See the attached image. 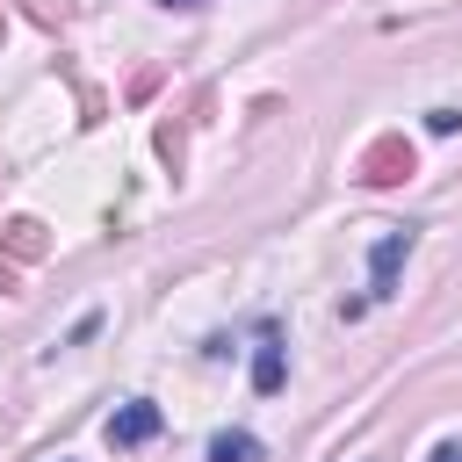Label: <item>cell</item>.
<instances>
[{"label": "cell", "instance_id": "6da1fadb", "mask_svg": "<svg viewBox=\"0 0 462 462\" xmlns=\"http://www.w3.org/2000/svg\"><path fill=\"white\" fill-rule=\"evenodd\" d=\"M404 253H411V231H383V238L368 245V296H375V303L397 296V267H404Z\"/></svg>", "mask_w": 462, "mask_h": 462}, {"label": "cell", "instance_id": "7a4b0ae2", "mask_svg": "<svg viewBox=\"0 0 462 462\" xmlns=\"http://www.w3.org/2000/svg\"><path fill=\"white\" fill-rule=\"evenodd\" d=\"M159 426H166V419H159V404H152V397H130L123 411H108V448H144Z\"/></svg>", "mask_w": 462, "mask_h": 462}, {"label": "cell", "instance_id": "3957f363", "mask_svg": "<svg viewBox=\"0 0 462 462\" xmlns=\"http://www.w3.org/2000/svg\"><path fill=\"white\" fill-rule=\"evenodd\" d=\"M404 173H411V144H404V137H375V144L361 152V180L390 188V180H404Z\"/></svg>", "mask_w": 462, "mask_h": 462}, {"label": "cell", "instance_id": "277c9868", "mask_svg": "<svg viewBox=\"0 0 462 462\" xmlns=\"http://www.w3.org/2000/svg\"><path fill=\"white\" fill-rule=\"evenodd\" d=\"M282 375H289V361H282V325L267 318V325H260V339H253V390H260V397H274V390H282Z\"/></svg>", "mask_w": 462, "mask_h": 462}, {"label": "cell", "instance_id": "5b68a950", "mask_svg": "<svg viewBox=\"0 0 462 462\" xmlns=\"http://www.w3.org/2000/svg\"><path fill=\"white\" fill-rule=\"evenodd\" d=\"M209 462H267V448H260V433H245V426H224V433L209 440Z\"/></svg>", "mask_w": 462, "mask_h": 462}, {"label": "cell", "instance_id": "8992f818", "mask_svg": "<svg viewBox=\"0 0 462 462\" xmlns=\"http://www.w3.org/2000/svg\"><path fill=\"white\" fill-rule=\"evenodd\" d=\"M7 245H14V260H36V253H43V224H36V217H14V224H7Z\"/></svg>", "mask_w": 462, "mask_h": 462}, {"label": "cell", "instance_id": "52a82bcc", "mask_svg": "<svg viewBox=\"0 0 462 462\" xmlns=\"http://www.w3.org/2000/svg\"><path fill=\"white\" fill-rule=\"evenodd\" d=\"M426 130H433V137H455V130H462V108H433Z\"/></svg>", "mask_w": 462, "mask_h": 462}, {"label": "cell", "instance_id": "ba28073f", "mask_svg": "<svg viewBox=\"0 0 462 462\" xmlns=\"http://www.w3.org/2000/svg\"><path fill=\"white\" fill-rule=\"evenodd\" d=\"M433 462H462V440H440V448H433Z\"/></svg>", "mask_w": 462, "mask_h": 462}, {"label": "cell", "instance_id": "9c48e42d", "mask_svg": "<svg viewBox=\"0 0 462 462\" xmlns=\"http://www.w3.org/2000/svg\"><path fill=\"white\" fill-rule=\"evenodd\" d=\"M159 7H195V0H159Z\"/></svg>", "mask_w": 462, "mask_h": 462}]
</instances>
